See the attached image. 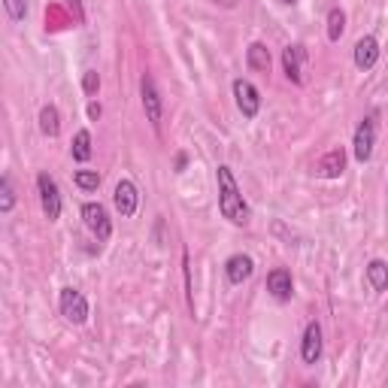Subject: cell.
<instances>
[{
	"label": "cell",
	"instance_id": "cell-26",
	"mask_svg": "<svg viewBox=\"0 0 388 388\" xmlns=\"http://www.w3.org/2000/svg\"><path fill=\"white\" fill-rule=\"evenodd\" d=\"M185 170V155H176V173Z\"/></svg>",
	"mask_w": 388,
	"mask_h": 388
},
{
	"label": "cell",
	"instance_id": "cell-3",
	"mask_svg": "<svg viewBox=\"0 0 388 388\" xmlns=\"http://www.w3.org/2000/svg\"><path fill=\"white\" fill-rule=\"evenodd\" d=\"M140 97H143V110H146V119L155 130H161V115H164V103H161V94H158V85H155L152 73H143L140 79Z\"/></svg>",
	"mask_w": 388,
	"mask_h": 388
},
{
	"label": "cell",
	"instance_id": "cell-13",
	"mask_svg": "<svg viewBox=\"0 0 388 388\" xmlns=\"http://www.w3.org/2000/svg\"><path fill=\"white\" fill-rule=\"evenodd\" d=\"M379 61V43L376 37H361L355 43V67L358 70H373Z\"/></svg>",
	"mask_w": 388,
	"mask_h": 388
},
{
	"label": "cell",
	"instance_id": "cell-9",
	"mask_svg": "<svg viewBox=\"0 0 388 388\" xmlns=\"http://www.w3.org/2000/svg\"><path fill=\"white\" fill-rule=\"evenodd\" d=\"M303 61H307V49H303L301 43L285 46V52H282V67H285L288 82H294V85H303Z\"/></svg>",
	"mask_w": 388,
	"mask_h": 388
},
{
	"label": "cell",
	"instance_id": "cell-10",
	"mask_svg": "<svg viewBox=\"0 0 388 388\" xmlns=\"http://www.w3.org/2000/svg\"><path fill=\"white\" fill-rule=\"evenodd\" d=\"M301 358H303V364H319V358H321V325L319 321H310L307 331H303Z\"/></svg>",
	"mask_w": 388,
	"mask_h": 388
},
{
	"label": "cell",
	"instance_id": "cell-15",
	"mask_svg": "<svg viewBox=\"0 0 388 388\" xmlns=\"http://www.w3.org/2000/svg\"><path fill=\"white\" fill-rule=\"evenodd\" d=\"M40 130H43L46 137H58V134H61V115H58L55 103H46L43 110H40Z\"/></svg>",
	"mask_w": 388,
	"mask_h": 388
},
{
	"label": "cell",
	"instance_id": "cell-20",
	"mask_svg": "<svg viewBox=\"0 0 388 388\" xmlns=\"http://www.w3.org/2000/svg\"><path fill=\"white\" fill-rule=\"evenodd\" d=\"M73 183H76L82 192H97V188H101V173L97 170H76L73 173Z\"/></svg>",
	"mask_w": 388,
	"mask_h": 388
},
{
	"label": "cell",
	"instance_id": "cell-18",
	"mask_svg": "<svg viewBox=\"0 0 388 388\" xmlns=\"http://www.w3.org/2000/svg\"><path fill=\"white\" fill-rule=\"evenodd\" d=\"M343 34H346V12L340 6H334V10L328 12V40H331V43H340Z\"/></svg>",
	"mask_w": 388,
	"mask_h": 388
},
{
	"label": "cell",
	"instance_id": "cell-5",
	"mask_svg": "<svg viewBox=\"0 0 388 388\" xmlns=\"http://www.w3.org/2000/svg\"><path fill=\"white\" fill-rule=\"evenodd\" d=\"M37 192H40V203H43V212L49 221L61 219V192H58V183L49 173H37Z\"/></svg>",
	"mask_w": 388,
	"mask_h": 388
},
{
	"label": "cell",
	"instance_id": "cell-21",
	"mask_svg": "<svg viewBox=\"0 0 388 388\" xmlns=\"http://www.w3.org/2000/svg\"><path fill=\"white\" fill-rule=\"evenodd\" d=\"M15 206V194H12V183L10 176L0 179V212H10Z\"/></svg>",
	"mask_w": 388,
	"mask_h": 388
},
{
	"label": "cell",
	"instance_id": "cell-2",
	"mask_svg": "<svg viewBox=\"0 0 388 388\" xmlns=\"http://www.w3.org/2000/svg\"><path fill=\"white\" fill-rule=\"evenodd\" d=\"M352 146H355V161L367 164L370 158H373V146H376V115L373 112L364 115V119L358 121Z\"/></svg>",
	"mask_w": 388,
	"mask_h": 388
},
{
	"label": "cell",
	"instance_id": "cell-8",
	"mask_svg": "<svg viewBox=\"0 0 388 388\" xmlns=\"http://www.w3.org/2000/svg\"><path fill=\"white\" fill-rule=\"evenodd\" d=\"M112 203H115V210L121 212V219H130L137 212V203H140L137 185L130 183V179H121V183L115 185V192H112Z\"/></svg>",
	"mask_w": 388,
	"mask_h": 388
},
{
	"label": "cell",
	"instance_id": "cell-25",
	"mask_svg": "<svg viewBox=\"0 0 388 388\" xmlns=\"http://www.w3.org/2000/svg\"><path fill=\"white\" fill-rule=\"evenodd\" d=\"M212 3H219V6H225V10H234V6H237V0H212Z\"/></svg>",
	"mask_w": 388,
	"mask_h": 388
},
{
	"label": "cell",
	"instance_id": "cell-19",
	"mask_svg": "<svg viewBox=\"0 0 388 388\" xmlns=\"http://www.w3.org/2000/svg\"><path fill=\"white\" fill-rule=\"evenodd\" d=\"M73 158H76L79 164H85L88 158H92V134L88 130H79L76 137H73Z\"/></svg>",
	"mask_w": 388,
	"mask_h": 388
},
{
	"label": "cell",
	"instance_id": "cell-14",
	"mask_svg": "<svg viewBox=\"0 0 388 388\" xmlns=\"http://www.w3.org/2000/svg\"><path fill=\"white\" fill-rule=\"evenodd\" d=\"M343 170H346V152H343V149H331V152L321 155V161H319V176H325V179H340Z\"/></svg>",
	"mask_w": 388,
	"mask_h": 388
},
{
	"label": "cell",
	"instance_id": "cell-12",
	"mask_svg": "<svg viewBox=\"0 0 388 388\" xmlns=\"http://www.w3.org/2000/svg\"><path fill=\"white\" fill-rule=\"evenodd\" d=\"M267 292L276 297V301H292L294 294V282H292V273H288L285 267H276L267 273Z\"/></svg>",
	"mask_w": 388,
	"mask_h": 388
},
{
	"label": "cell",
	"instance_id": "cell-1",
	"mask_svg": "<svg viewBox=\"0 0 388 388\" xmlns=\"http://www.w3.org/2000/svg\"><path fill=\"white\" fill-rule=\"evenodd\" d=\"M216 179H219V210L230 225H249V206H246L243 194H240V185L234 179V170L228 164H219L216 170Z\"/></svg>",
	"mask_w": 388,
	"mask_h": 388
},
{
	"label": "cell",
	"instance_id": "cell-11",
	"mask_svg": "<svg viewBox=\"0 0 388 388\" xmlns=\"http://www.w3.org/2000/svg\"><path fill=\"white\" fill-rule=\"evenodd\" d=\"M255 273V261L249 258V255H230V258L225 261V276L230 285H243L246 279H249Z\"/></svg>",
	"mask_w": 388,
	"mask_h": 388
},
{
	"label": "cell",
	"instance_id": "cell-16",
	"mask_svg": "<svg viewBox=\"0 0 388 388\" xmlns=\"http://www.w3.org/2000/svg\"><path fill=\"white\" fill-rule=\"evenodd\" d=\"M367 282L373 285V292H388V264L373 258L367 264Z\"/></svg>",
	"mask_w": 388,
	"mask_h": 388
},
{
	"label": "cell",
	"instance_id": "cell-7",
	"mask_svg": "<svg viewBox=\"0 0 388 388\" xmlns=\"http://www.w3.org/2000/svg\"><path fill=\"white\" fill-rule=\"evenodd\" d=\"M234 101H237V110L243 112V119H255L261 110V92L249 79H234Z\"/></svg>",
	"mask_w": 388,
	"mask_h": 388
},
{
	"label": "cell",
	"instance_id": "cell-6",
	"mask_svg": "<svg viewBox=\"0 0 388 388\" xmlns=\"http://www.w3.org/2000/svg\"><path fill=\"white\" fill-rule=\"evenodd\" d=\"M82 219H85V225L88 230L97 237L101 243H106L112 237V221L110 216H106V210H103V203H94V201H88L85 206H82Z\"/></svg>",
	"mask_w": 388,
	"mask_h": 388
},
{
	"label": "cell",
	"instance_id": "cell-24",
	"mask_svg": "<svg viewBox=\"0 0 388 388\" xmlns=\"http://www.w3.org/2000/svg\"><path fill=\"white\" fill-rule=\"evenodd\" d=\"M101 103H88V115H92V119H101Z\"/></svg>",
	"mask_w": 388,
	"mask_h": 388
},
{
	"label": "cell",
	"instance_id": "cell-27",
	"mask_svg": "<svg viewBox=\"0 0 388 388\" xmlns=\"http://www.w3.org/2000/svg\"><path fill=\"white\" fill-rule=\"evenodd\" d=\"M279 3H297V0H279Z\"/></svg>",
	"mask_w": 388,
	"mask_h": 388
},
{
	"label": "cell",
	"instance_id": "cell-17",
	"mask_svg": "<svg viewBox=\"0 0 388 388\" xmlns=\"http://www.w3.org/2000/svg\"><path fill=\"white\" fill-rule=\"evenodd\" d=\"M246 64L258 73H270V52L264 43H252L249 52H246Z\"/></svg>",
	"mask_w": 388,
	"mask_h": 388
},
{
	"label": "cell",
	"instance_id": "cell-4",
	"mask_svg": "<svg viewBox=\"0 0 388 388\" xmlns=\"http://www.w3.org/2000/svg\"><path fill=\"white\" fill-rule=\"evenodd\" d=\"M58 303H61V316L67 319L70 325H85L88 321V301L79 288H61Z\"/></svg>",
	"mask_w": 388,
	"mask_h": 388
},
{
	"label": "cell",
	"instance_id": "cell-22",
	"mask_svg": "<svg viewBox=\"0 0 388 388\" xmlns=\"http://www.w3.org/2000/svg\"><path fill=\"white\" fill-rule=\"evenodd\" d=\"M82 92H85L88 97H94L97 92H101V76H97V70L82 73Z\"/></svg>",
	"mask_w": 388,
	"mask_h": 388
},
{
	"label": "cell",
	"instance_id": "cell-23",
	"mask_svg": "<svg viewBox=\"0 0 388 388\" xmlns=\"http://www.w3.org/2000/svg\"><path fill=\"white\" fill-rule=\"evenodd\" d=\"M3 6H6L12 22H22L24 15H28V0H3Z\"/></svg>",
	"mask_w": 388,
	"mask_h": 388
}]
</instances>
